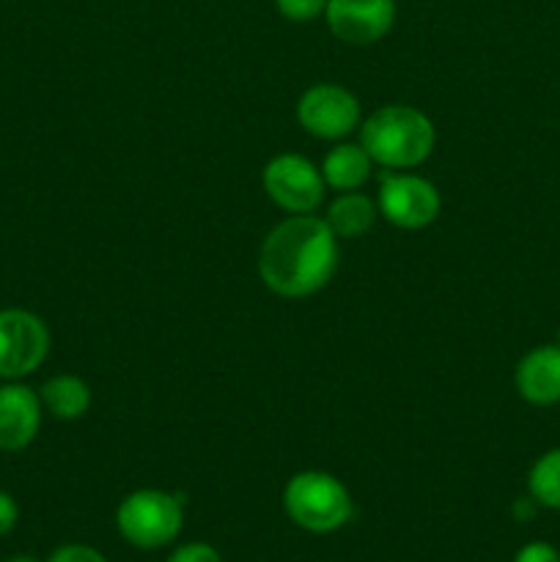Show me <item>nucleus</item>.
I'll list each match as a JSON object with an SVG mask.
<instances>
[{"mask_svg": "<svg viewBox=\"0 0 560 562\" xmlns=\"http://www.w3.org/2000/svg\"><path fill=\"white\" fill-rule=\"evenodd\" d=\"M338 236L316 214H291L275 225L258 252V274L272 294L302 300L333 280Z\"/></svg>", "mask_w": 560, "mask_h": 562, "instance_id": "nucleus-1", "label": "nucleus"}, {"mask_svg": "<svg viewBox=\"0 0 560 562\" xmlns=\"http://www.w3.org/2000/svg\"><path fill=\"white\" fill-rule=\"evenodd\" d=\"M360 146L384 170H410L426 162L437 146V130L412 104H384L360 124Z\"/></svg>", "mask_w": 560, "mask_h": 562, "instance_id": "nucleus-2", "label": "nucleus"}, {"mask_svg": "<svg viewBox=\"0 0 560 562\" xmlns=\"http://www.w3.org/2000/svg\"><path fill=\"white\" fill-rule=\"evenodd\" d=\"M283 508L296 527L313 536H327L349 525L355 503L344 483L322 470L291 475L283 488Z\"/></svg>", "mask_w": 560, "mask_h": 562, "instance_id": "nucleus-3", "label": "nucleus"}, {"mask_svg": "<svg viewBox=\"0 0 560 562\" xmlns=\"http://www.w3.org/2000/svg\"><path fill=\"white\" fill-rule=\"evenodd\" d=\"M184 525V494L137 488L121 499L115 527L121 538L137 549H163Z\"/></svg>", "mask_w": 560, "mask_h": 562, "instance_id": "nucleus-4", "label": "nucleus"}, {"mask_svg": "<svg viewBox=\"0 0 560 562\" xmlns=\"http://www.w3.org/2000/svg\"><path fill=\"white\" fill-rule=\"evenodd\" d=\"M377 209L390 225L404 231L428 228L439 217L443 198L428 179L404 170H384L379 179Z\"/></svg>", "mask_w": 560, "mask_h": 562, "instance_id": "nucleus-5", "label": "nucleus"}, {"mask_svg": "<svg viewBox=\"0 0 560 562\" xmlns=\"http://www.w3.org/2000/svg\"><path fill=\"white\" fill-rule=\"evenodd\" d=\"M49 355V329L36 313L22 307L0 311V379L20 382Z\"/></svg>", "mask_w": 560, "mask_h": 562, "instance_id": "nucleus-6", "label": "nucleus"}, {"mask_svg": "<svg viewBox=\"0 0 560 562\" xmlns=\"http://www.w3.org/2000/svg\"><path fill=\"white\" fill-rule=\"evenodd\" d=\"M264 190L269 201L289 214H313L324 201V176L302 154H278L264 168Z\"/></svg>", "mask_w": 560, "mask_h": 562, "instance_id": "nucleus-7", "label": "nucleus"}, {"mask_svg": "<svg viewBox=\"0 0 560 562\" xmlns=\"http://www.w3.org/2000/svg\"><path fill=\"white\" fill-rule=\"evenodd\" d=\"M296 121L318 140H340L362 124L355 93L335 82H316L296 102Z\"/></svg>", "mask_w": 560, "mask_h": 562, "instance_id": "nucleus-8", "label": "nucleus"}, {"mask_svg": "<svg viewBox=\"0 0 560 562\" xmlns=\"http://www.w3.org/2000/svg\"><path fill=\"white\" fill-rule=\"evenodd\" d=\"M324 16L335 38L366 47L390 33L395 22V0H327Z\"/></svg>", "mask_w": 560, "mask_h": 562, "instance_id": "nucleus-9", "label": "nucleus"}, {"mask_svg": "<svg viewBox=\"0 0 560 562\" xmlns=\"http://www.w3.org/2000/svg\"><path fill=\"white\" fill-rule=\"evenodd\" d=\"M42 398L20 382H5L0 387V450L20 453L36 439L42 428Z\"/></svg>", "mask_w": 560, "mask_h": 562, "instance_id": "nucleus-10", "label": "nucleus"}, {"mask_svg": "<svg viewBox=\"0 0 560 562\" xmlns=\"http://www.w3.org/2000/svg\"><path fill=\"white\" fill-rule=\"evenodd\" d=\"M514 387L530 406L560 404V344H544L527 351L516 362Z\"/></svg>", "mask_w": 560, "mask_h": 562, "instance_id": "nucleus-11", "label": "nucleus"}, {"mask_svg": "<svg viewBox=\"0 0 560 562\" xmlns=\"http://www.w3.org/2000/svg\"><path fill=\"white\" fill-rule=\"evenodd\" d=\"M324 184L338 192H355L371 179L373 159L360 143H338L322 159Z\"/></svg>", "mask_w": 560, "mask_h": 562, "instance_id": "nucleus-12", "label": "nucleus"}, {"mask_svg": "<svg viewBox=\"0 0 560 562\" xmlns=\"http://www.w3.org/2000/svg\"><path fill=\"white\" fill-rule=\"evenodd\" d=\"M379 217L377 203L362 192H340L333 203H329L324 223L329 225L338 239H360L373 228Z\"/></svg>", "mask_w": 560, "mask_h": 562, "instance_id": "nucleus-13", "label": "nucleus"}, {"mask_svg": "<svg viewBox=\"0 0 560 562\" xmlns=\"http://www.w3.org/2000/svg\"><path fill=\"white\" fill-rule=\"evenodd\" d=\"M38 398L55 420H80L91 409V387L71 373L47 379L38 390Z\"/></svg>", "mask_w": 560, "mask_h": 562, "instance_id": "nucleus-14", "label": "nucleus"}, {"mask_svg": "<svg viewBox=\"0 0 560 562\" xmlns=\"http://www.w3.org/2000/svg\"><path fill=\"white\" fill-rule=\"evenodd\" d=\"M527 494L541 508L560 510V448L547 450L533 461L527 472Z\"/></svg>", "mask_w": 560, "mask_h": 562, "instance_id": "nucleus-15", "label": "nucleus"}, {"mask_svg": "<svg viewBox=\"0 0 560 562\" xmlns=\"http://www.w3.org/2000/svg\"><path fill=\"white\" fill-rule=\"evenodd\" d=\"M275 9L291 22H313L324 14L327 0H275Z\"/></svg>", "mask_w": 560, "mask_h": 562, "instance_id": "nucleus-16", "label": "nucleus"}, {"mask_svg": "<svg viewBox=\"0 0 560 562\" xmlns=\"http://www.w3.org/2000/svg\"><path fill=\"white\" fill-rule=\"evenodd\" d=\"M165 562H223V558H220L217 549L209 547V543L192 541V543H184V547L173 549L170 558Z\"/></svg>", "mask_w": 560, "mask_h": 562, "instance_id": "nucleus-17", "label": "nucleus"}, {"mask_svg": "<svg viewBox=\"0 0 560 562\" xmlns=\"http://www.w3.org/2000/svg\"><path fill=\"white\" fill-rule=\"evenodd\" d=\"M47 562H108V560H104L102 552H97L93 547H86V543H66V547L55 549Z\"/></svg>", "mask_w": 560, "mask_h": 562, "instance_id": "nucleus-18", "label": "nucleus"}, {"mask_svg": "<svg viewBox=\"0 0 560 562\" xmlns=\"http://www.w3.org/2000/svg\"><path fill=\"white\" fill-rule=\"evenodd\" d=\"M514 562H560V552L547 541H530L514 554Z\"/></svg>", "mask_w": 560, "mask_h": 562, "instance_id": "nucleus-19", "label": "nucleus"}, {"mask_svg": "<svg viewBox=\"0 0 560 562\" xmlns=\"http://www.w3.org/2000/svg\"><path fill=\"white\" fill-rule=\"evenodd\" d=\"M20 521V508H16V499L9 492H0V538L9 536L11 530Z\"/></svg>", "mask_w": 560, "mask_h": 562, "instance_id": "nucleus-20", "label": "nucleus"}, {"mask_svg": "<svg viewBox=\"0 0 560 562\" xmlns=\"http://www.w3.org/2000/svg\"><path fill=\"white\" fill-rule=\"evenodd\" d=\"M536 508H541V505L536 503V499L527 494V497H519L514 503V508H511V514H514L516 521H530L533 516H536Z\"/></svg>", "mask_w": 560, "mask_h": 562, "instance_id": "nucleus-21", "label": "nucleus"}, {"mask_svg": "<svg viewBox=\"0 0 560 562\" xmlns=\"http://www.w3.org/2000/svg\"><path fill=\"white\" fill-rule=\"evenodd\" d=\"M5 562H38L36 558H31V554H16V558L5 560Z\"/></svg>", "mask_w": 560, "mask_h": 562, "instance_id": "nucleus-22", "label": "nucleus"}, {"mask_svg": "<svg viewBox=\"0 0 560 562\" xmlns=\"http://www.w3.org/2000/svg\"><path fill=\"white\" fill-rule=\"evenodd\" d=\"M555 344H560V329H558V340H555Z\"/></svg>", "mask_w": 560, "mask_h": 562, "instance_id": "nucleus-23", "label": "nucleus"}]
</instances>
